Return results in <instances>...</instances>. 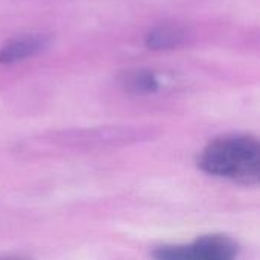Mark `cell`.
Returning a JSON list of instances; mask_svg holds the SVG:
<instances>
[{"instance_id": "3", "label": "cell", "mask_w": 260, "mask_h": 260, "mask_svg": "<svg viewBox=\"0 0 260 260\" xmlns=\"http://www.w3.org/2000/svg\"><path fill=\"white\" fill-rule=\"evenodd\" d=\"M49 40L44 35H26L11 40L0 47V64H14L40 53Z\"/></svg>"}, {"instance_id": "4", "label": "cell", "mask_w": 260, "mask_h": 260, "mask_svg": "<svg viewBox=\"0 0 260 260\" xmlns=\"http://www.w3.org/2000/svg\"><path fill=\"white\" fill-rule=\"evenodd\" d=\"M187 40V30L181 26L165 24L151 29L145 37V44L151 50H169L181 46Z\"/></svg>"}, {"instance_id": "5", "label": "cell", "mask_w": 260, "mask_h": 260, "mask_svg": "<svg viewBox=\"0 0 260 260\" xmlns=\"http://www.w3.org/2000/svg\"><path fill=\"white\" fill-rule=\"evenodd\" d=\"M120 84L126 91L134 94L155 93L160 87L157 75L146 69H133L123 72L120 76Z\"/></svg>"}, {"instance_id": "2", "label": "cell", "mask_w": 260, "mask_h": 260, "mask_svg": "<svg viewBox=\"0 0 260 260\" xmlns=\"http://www.w3.org/2000/svg\"><path fill=\"white\" fill-rule=\"evenodd\" d=\"M152 257L155 260H236L238 245L224 235H207L184 245L158 247Z\"/></svg>"}, {"instance_id": "6", "label": "cell", "mask_w": 260, "mask_h": 260, "mask_svg": "<svg viewBox=\"0 0 260 260\" xmlns=\"http://www.w3.org/2000/svg\"><path fill=\"white\" fill-rule=\"evenodd\" d=\"M0 260H29V259L18 257V256H6V257H0Z\"/></svg>"}, {"instance_id": "1", "label": "cell", "mask_w": 260, "mask_h": 260, "mask_svg": "<svg viewBox=\"0 0 260 260\" xmlns=\"http://www.w3.org/2000/svg\"><path fill=\"white\" fill-rule=\"evenodd\" d=\"M200 168L210 175L241 184H257L260 180L259 142L245 134L219 137L203 151Z\"/></svg>"}]
</instances>
